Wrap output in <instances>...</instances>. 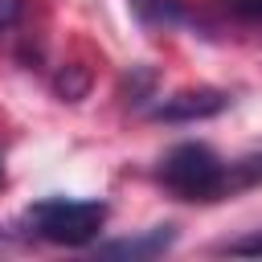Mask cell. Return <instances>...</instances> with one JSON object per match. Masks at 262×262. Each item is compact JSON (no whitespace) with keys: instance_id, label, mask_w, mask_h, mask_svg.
I'll return each mask as SVG.
<instances>
[{"instance_id":"obj_5","label":"cell","mask_w":262,"mask_h":262,"mask_svg":"<svg viewBox=\"0 0 262 262\" xmlns=\"http://www.w3.org/2000/svg\"><path fill=\"white\" fill-rule=\"evenodd\" d=\"M176 246V225H151L135 237H115V242H98L94 254L98 258H131V262H143V258H160Z\"/></svg>"},{"instance_id":"obj_4","label":"cell","mask_w":262,"mask_h":262,"mask_svg":"<svg viewBox=\"0 0 262 262\" xmlns=\"http://www.w3.org/2000/svg\"><path fill=\"white\" fill-rule=\"evenodd\" d=\"M229 106V94L217 86H192V90H176L160 102H151L143 115L156 123H196V119H213Z\"/></svg>"},{"instance_id":"obj_10","label":"cell","mask_w":262,"mask_h":262,"mask_svg":"<svg viewBox=\"0 0 262 262\" xmlns=\"http://www.w3.org/2000/svg\"><path fill=\"white\" fill-rule=\"evenodd\" d=\"M25 8H29V0H0V37H8L25 20Z\"/></svg>"},{"instance_id":"obj_3","label":"cell","mask_w":262,"mask_h":262,"mask_svg":"<svg viewBox=\"0 0 262 262\" xmlns=\"http://www.w3.org/2000/svg\"><path fill=\"white\" fill-rule=\"evenodd\" d=\"M184 29L213 41H262V0H205L188 4Z\"/></svg>"},{"instance_id":"obj_11","label":"cell","mask_w":262,"mask_h":262,"mask_svg":"<svg viewBox=\"0 0 262 262\" xmlns=\"http://www.w3.org/2000/svg\"><path fill=\"white\" fill-rule=\"evenodd\" d=\"M8 242H12V233H8V229H0V246H8Z\"/></svg>"},{"instance_id":"obj_1","label":"cell","mask_w":262,"mask_h":262,"mask_svg":"<svg viewBox=\"0 0 262 262\" xmlns=\"http://www.w3.org/2000/svg\"><path fill=\"white\" fill-rule=\"evenodd\" d=\"M156 184L188 205H213V201H229L246 188L262 184V151L242 156V160H221L209 143L201 139H184L172 143L160 164H156Z\"/></svg>"},{"instance_id":"obj_8","label":"cell","mask_w":262,"mask_h":262,"mask_svg":"<svg viewBox=\"0 0 262 262\" xmlns=\"http://www.w3.org/2000/svg\"><path fill=\"white\" fill-rule=\"evenodd\" d=\"M53 94H57L61 102H82V98L90 94V70L78 66V61L61 66V70L53 74Z\"/></svg>"},{"instance_id":"obj_12","label":"cell","mask_w":262,"mask_h":262,"mask_svg":"<svg viewBox=\"0 0 262 262\" xmlns=\"http://www.w3.org/2000/svg\"><path fill=\"white\" fill-rule=\"evenodd\" d=\"M0 184H4V160H0Z\"/></svg>"},{"instance_id":"obj_6","label":"cell","mask_w":262,"mask_h":262,"mask_svg":"<svg viewBox=\"0 0 262 262\" xmlns=\"http://www.w3.org/2000/svg\"><path fill=\"white\" fill-rule=\"evenodd\" d=\"M143 29H184L188 0H127Z\"/></svg>"},{"instance_id":"obj_7","label":"cell","mask_w":262,"mask_h":262,"mask_svg":"<svg viewBox=\"0 0 262 262\" xmlns=\"http://www.w3.org/2000/svg\"><path fill=\"white\" fill-rule=\"evenodd\" d=\"M156 86H160V74H156L151 66H131V70L123 74L119 94H123V102H127V106L147 111V106H151V98H156Z\"/></svg>"},{"instance_id":"obj_9","label":"cell","mask_w":262,"mask_h":262,"mask_svg":"<svg viewBox=\"0 0 262 262\" xmlns=\"http://www.w3.org/2000/svg\"><path fill=\"white\" fill-rule=\"evenodd\" d=\"M213 254H229V258H262V229H250V233L229 237V242H217Z\"/></svg>"},{"instance_id":"obj_2","label":"cell","mask_w":262,"mask_h":262,"mask_svg":"<svg viewBox=\"0 0 262 262\" xmlns=\"http://www.w3.org/2000/svg\"><path fill=\"white\" fill-rule=\"evenodd\" d=\"M106 201H66V196H45L37 205L25 209L20 229H29L33 237L49 242V246H90L102 225H106Z\"/></svg>"}]
</instances>
